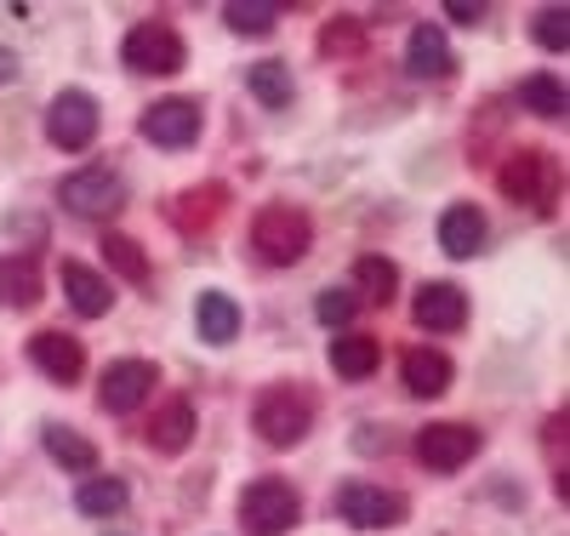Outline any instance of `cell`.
Returning a JSON list of instances; mask_svg holds the SVG:
<instances>
[{"label": "cell", "instance_id": "6da1fadb", "mask_svg": "<svg viewBox=\"0 0 570 536\" xmlns=\"http://www.w3.org/2000/svg\"><path fill=\"white\" fill-rule=\"evenodd\" d=\"M252 246H257L263 263L292 269V263H303L308 246H314V223H308V212H297V206H263L257 223H252Z\"/></svg>", "mask_w": 570, "mask_h": 536}, {"label": "cell", "instance_id": "7a4b0ae2", "mask_svg": "<svg viewBox=\"0 0 570 536\" xmlns=\"http://www.w3.org/2000/svg\"><path fill=\"white\" fill-rule=\"evenodd\" d=\"M252 428L263 433V446H297L303 433L314 428V394L303 382H279L257 400L252 411Z\"/></svg>", "mask_w": 570, "mask_h": 536}, {"label": "cell", "instance_id": "3957f363", "mask_svg": "<svg viewBox=\"0 0 570 536\" xmlns=\"http://www.w3.org/2000/svg\"><path fill=\"white\" fill-rule=\"evenodd\" d=\"M303 519V497L285 479H252L240 491V530L246 536H285Z\"/></svg>", "mask_w": 570, "mask_h": 536}, {"label": "cell", "instance_id": "277c9868", "mask_svg": "<svg viewBox=\"0 0 570 536\" xmlns=\"http://www.w3.org/2000/svg\"><path fill=\"white\" fill-rule=\"evenodd\" d=\"M58 201L75 217H115L126 206V177L115 166H80L58 183Z\"/></svg>", "mask_w": 570, "mask_h": 536}, {"label": "cell", "instance_id": "5b68a950", "mask_svg": "<svg viewBox=\"0 0 570 536\" xmlns=\"http://www.w3.org/2000/svg\"><path fill=\"white\" fill-rule=\"evenodd\" d=\"M120 58H126V69H137V75H177L183 69V35L166 23V18H149V23H137L126 40H120Z\"/></svg>", "mask_w": 570, "mask_h": 536}, {"label": "cell", "instance_id": "8992f818", "mask_svg": "<svg viewBox=\"0 0 570 536\" xmlns=\"http://www.w3.org/2000/svg\"><path fill=\"white\" fill-rule=\"evenodd\" d=\"M497 188L508 194L513 206H537V212H548L553 188H559V172H553V160H548L542 149H513V155L502 160V172H497Z\"/></svg>", "mask_w": 570, "mask_h": 536}, {"label": "cell", "instance_id": "52a82bcc", "mask_svg": "<svg viewBox=\"0 0 570 536\" xmlns=\"http://www.w3.org/2000/svg\"><path fill=\"white\" fill-rule=\"evenodd\" d=\"M337 519L354 530H394L405 519V497L383 491L371 479H348V485H337Z\"/></svg>", "mask_w": 570, "mask_h": 536}, {"label": "cell", "instance_id": "ba28073f", "mask_svg": "<svg viewBox=\"0 0 570 536\" xmlns=\"http://www.w3.org/2000/svg\"><path fill=\"white\" fill-rule=\"evenodd\" d=\"M98 104H91V91H58L52 109H46V137L58 143L63 155H80L91 149V137H98Z\"/></svg>", "mask_w": 570, "mask_h": 536}, {"label": "cell", "instance_id": "9c48e42d", "mask_svg": "<svg viewBox=\"0 0 570 536\" xmlns=\"http://www.w3.org/2000/svg\"><path fill=\"white\" fill-rule=\"evenodd\" d=\"M473 457H480V428H468V422H428L416 433V462L434 474H456Z\"/></svg>", "mask_w": 570, "mask_h": 536}, {"label": "cell", "instance_id": "30bf717a", "mask_svg": "<svg viewBox=\"0 0 570 536\" xmlns=\"http://www.w3.org/2000/svg\"><path fill=\"white\" fill-rule=\"evenodd\" d=\"M137 131L149 143H160V149H188L200 137V104L195 97H160V104L142 109Z\"/></svg>", "mask_w": 570, "mask_h": 536}, {"label": "cell", "instance_id": "8fae6325", "mask_svg": "<svg viewBox=\"0 0 570 536\" xmlns=\"http://www.w3.org/2000/svg\"><path fill=\"white\" fill-rule=\"evenodd\" d=\"M155 377H160V371H155L149 360H115V366L104 371V382H98V400H104V411L131 417L142 400H149Z\"/></svg>", "mask_w": 570, "mask_h": 536}, {"label": "cell", "instance_id": "7c38bea8", "mask_svg": "<svg viewBox=\"0 0 570 536\" xmlns=\"http://www.w3.org/2000/svg\"><path fill=\"white\" fill-rule=\"evenodd\" d=\"M29 360L52 382H80V371H86V349H80V337H69V331H35L29 337Z\"/></svg>", "mask_w": 570, "mask_h": 536}, {"label": "cell", "instance_id": "4fadbf2b", "mask_svg": "<svg viewBox=\"0 0 570 536\" xmlns=\"http://www.w3.org/2000/svg\"><path fill=\"white\" fill-rule=\"evenodd\" d=\"M405 69H411L416 80H445V75L456 69L451 40H445L440 23H416V29H411V40H405Z\"/></svg>", "mask_w": 570, "mask_h": 536}, {"label": "cell", "instance_id": "5bb4252c", "mask_svg": "<svg viewBox=\"0 0 570 536\" xmlns=\"http://www.w3.org/2000/svg\"><path fill=\"white\" fill-rule=\"evenodd\" d=\"M411 314H416L422 331H456V325L468 320V298H462L451 280H434V285H422V291H416Z\"/></svg>", "mask_w": 570, "mask_h": 536}, {"label": "cell", "instance_id": "9a60e30c", "mask_svg": "<svg viewBox=\"0 0 570 536\" xmlns=\"http://www.w3.org/2000/svg\"><path fill=\"white\" fill-rule=\"evenodd\" d=\"M223 201H228L223 183H200V188H183L177 201L166 206V217H171L183 234H206V228L223 217Z\"/></svg>", "mask_w": 570, "mask_h": 536}, {"label": "cell", "instance_id": "2e32d148", "mask_svg": "<svg viewBox=\"0 0 570 536\" xmlns=\"http://www.w3.org/2000/svg\"><path fill=\"white\" fill-rule=\"evenodd\" d=\"M63 291H69V309L80 320H104L115 309V291L98 269H86V263H63Z\"/></svg>", "mask_w": 570, "mask_h": 536}, {"label": "cell", "instance_id": "e0dca14e", "mask_svg": "<svg viewBox=\"0 0 570 536\" xmlns=\"http://www.w3.org/2000/svg\"><path fill=\"white\" fill-rule=\"evenodd\" d=\"M400 377H405V388H411L416 400H434V394H445V388H451V360L440 349H411L400 360Z\"/></svg>", "mask_w": 570, "mask_h": 536}, {"label": "cell", "instance_id": "ac0fdd59", "mask_svg": "<svg viewBox=\"0 0 570 536\" xmlns=\"http://www.w3.org/2000/svg\"><path fill=\"white\" fill-rule=\"evenodd\" d=\"M440 246H445V257H473L485 246V212L480 206H451L440 217Z\"/></svg>", "mask_w": 570, "mask_h": 536}, {"label": "cell", "instance_id": "d6986e66", "mask_svg": "<svg viewBox=\"0 0 570 536\" xmlns=\"http://www.w3.org/2000/svg\"><path fill=\"white\" fill-rule=\"evenodd\" d=\"M188 440H195V406L188 400H171V406H160L149 417V446L155 451L177 457V451H188Z\"/></svg>", "mask_w": 570, "mask_h": 536}, {"label": "cell", "instance_id": "ffe728a7", "mask_svg": "<svg viewBox=\"0 0 570 536\" xmlns=\"http://www.w3.org/2000/svg\"><path fill=\"white\" fill-rule=\"evenodd\" d=\"M195 325H200L206 343H234V337H240V303H234L228 291H200Z\"/></svg>", "mask_w": 570, "mask_h": 536}, {"label": "cell", "instance_id": "44dd1931", "mask_svg": "<svg viewBox=\"0 0 570 536\" xmlns=\"http://www.w3.org/2000/svg\"><path fill=\"white\" fill-rule=\"evenodd\" d=\"M376 366H383V343H376V337H365V331H348V337H337V343H331V371L348 377V382L371 377Z\"/></svg>", "mask_w": 570, "mask_h": 536}, {"label": "cell", "instance_id": "7402d4cb", "mask_svg": "<svg viewBox=\"0 0 570 536\" xmlns=\"http://www.w3.org/2000/svg\"><path fill=\"white\" fill-rule=\"evenodd\" d=\"M40 303V269L29 257H0V309H35Z\"/></svg>", "mask_w": 570, "mask_h": 536}, {"label": "cell", "instance_id": "603a6c76", "mask_svg": "<svg viewBox=\"0 0 570 536\" xmlns=\"http://www.w3.org/2000/svg\"><path fill=\"white\" fill-rule=\"evenodd\" d=\"M246 86H252V97H257V104H268V109H285V104H292V91H297L292 69H285L279 58H263V64H252V69H246Z\"/></svg>", "mask_w": 570, "mask_h": 536}, {"label": "cell", "instance_id": "cb8c5ba5", "mask_svg": "<svg viewBox=\"0 0 570 536\" xmlns=\"http://www.w3.org/2000/svg\"><path fill=\"white\" fill-rule=\"evenodd\" d=\"M46 451H52V462H63L69 474H91V468H98V446H91L86 433L63 428V422L46 428Z\"/></svg>", "mask_w": 570, "mask_h": 536}, {"label": "cell", "instance_id": "d4e9b609", "mask_svg": "<svg viewBox=\"0 0 570 536\" xmlns=\"http://www.w3.org/2000/svg\"><path fill=\"white\" fill-rule=\"evenodd\" d=\"M519 104H525L531 115H548V120H564V80L559 75H531V80H519Z\"/></svg>", "mask_w": 570, "mask_h": 536}, {"label": "cell", "instance_id": "484cf974", "mask_svg": "<svg viewBox=\"0 0 570 536\" xmlns=\"http://www.w3.org/2000/svg\"><path fill=\"white\" fill-rule=\"evenodd\" d=\"M126 497H131V491H126V479H109V474H104V479H86V485H80L75 508L91 514V519H109V514L126 508Z\"/></svg>", "mask_w": 570, "mask_h": 536}, {"label": "cell", "instance_id": "4316f807", "mask_svg": "<svg viewBox=\"0 0 570 536\" xmlns=\"http://www.w3.org/2000/svg\"><path fill=\"white\" fill-rule=\"evenodd\" d=\"M104 263L131 285H149V257H142V246L126 240V234H104Z\"/></svg>", "mask_w": 570, "mask_h": 536}, {"label": "cell", "instance_id": "83f0119b", "mask_svg": "<svg viewBox=\"0 0 570 536\" xmlns=\"http://www.w3.org/2000/svg\"><path fill=\"white\" fill-rule=\"evenodd\" d=\"M320 52L325 58H360L365 52V23L348 18V12H337V18L320 29Z\"/></svg>", "mask_w": 570, "mask_h": 536}, {"label": "cell", "instance_id": "f1b7e54d", "mask_svg": "<svg viewBox=\"0 0 570 536\" xmlns=\"http://www.w3.org/2000/svg\"><path fill=\"white\" fill-rule=\"evenodd\" d=\"M354 280H360V291H365L360 303H389L394 291H400V269H394L389 257H360V263H354Z\"/></svg>", "mask_w": 570, "mask_h": 536}, {"label": "cell", "instance_id": "f546056e", "mask_svg": "<svg viewBox=\"0 0 570 536\" xmlns=\"http://www.w3.org/2000/svg\"><path fill=\"white\" fill-rule=\"evenodd\" d=\"M223 18H228L234 35H268L285 12L274 7V0H234V7H223Z\"/></svg>", "mask_w": 570, "mask_h": 536}, {"label": "cell", "instance_id": "4dcf8cb0", "mask_svg": "<svg viewBox=\"0 0 570 536\" xmlns=\"http://www.w3.org/2000/svg\"><path fill=\"white\" fill-rule=\"evenodd\" d=\"M314 314H320V325H348L360 314V298H354V291H343V285H325Z\"/></svg>", "mask_w": 570, "mask_h": 536}, {"label": "cell", "instance_id": "1f68e13d", "mask_svg": "<svg viewBox=\"0 0 570 536\" xmlns=\"http://www.w3.org/2000/svg\"><path fill=\"white\" fill-rule=\"evenodd\" d=\"M537 46H542V52H564V46H570V12L564 7H548V12H537Z\"/></svg>", "mask_w": 570, "mask_h": 536}, {"label": "cell", "instance_id": "d6a6232c", "mask_svg": "<svg viewBox=\"0 0 570 536\" xmlns=\"http://www.w3.org/2000/svg\"><path fill=\"white\" fill-rule=\"evenodd\" d=\"M445 12H451L456 23H480V18H485V7H480V0H445Z\"/></svg>", "mask_w": 570, "mask_h": 536}, {"label": "cell", "instance_id": "836d02e7", "mask_svg": "<svg viewBox=\"0 0 570 536\" xmlns=\"http://www.w3.org/2000/svg\"><path fill=\"white\" fill-rule=\"evenodd\" d=\"M12 75H18V58H12V52H7V46H0V86H7V80H12Z\"/></svg>", "mask_w": 570, "mask_h": 536}]
</instances>
